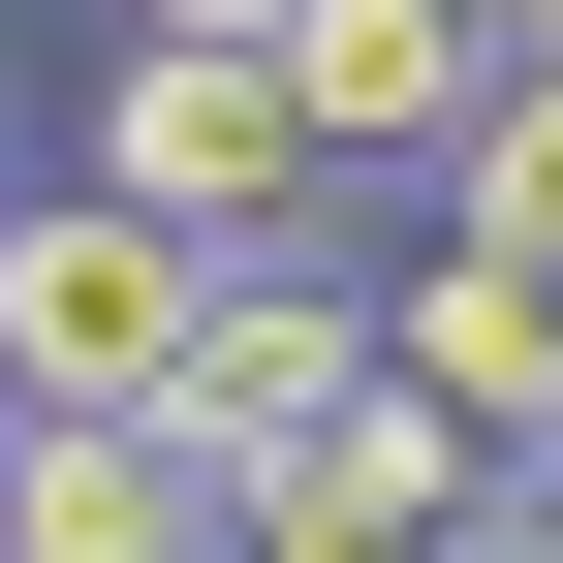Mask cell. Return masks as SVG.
Returning a JSON list of instances; mask_svg holds the SVG:
<instances>
[{"label":"cell","mask_w":563,"mask_h":563,"mask_svg":"<svg viewBox=\"0 0 563 563\" xmlns=\"http://www.w3.org/2000/svg\"><path fill=\"white\" fill-rule=\"evenodd\" d=\"M470 63H532V95H563V0H470Z\"/></svg>","instance_id":"cell-10"},{"label":"cell","mask_w":563,"mask_h":563,"mask_svg":"<svg viewBox=\"0 0 563 563\" xmlns=\"http://www.w3.org/2000/svg\"><path fill=\"white\" fill-rule=\"evenodd\" d=\"M63 157L125 188V220H188V251H344V157H313V95H282L251 32H95V125Z\"/></svg>","instance_id":"cell-1"},{"label":"cell","mask_w":563,"mask_h":563,"mask_svg":"<svg viewBox=\"0 0 563 563\" xmlns=\"http://www.w3.org/2000/svg\"><path fill=\"white\" fill-rule=\"evenodd\" d=\"M376 376L439 407L470 470H563V282H532V251H439V220H407V251H376Z\"/></svg>","instance_id":"cell-4"},{"label":"cell","mask_w":563,"mask_h":563,"mask_svg":"<svg viewBox=\"0 0 563 563\" xmlns=\"http://www.w3.org/2000/svg\"><path fill=\"white\" fill-rule=\"evenodd\" d=\"M251 63L313 95V157H344V188H407V157H439L470 95H501V63H470V0H282Z\"/></svg>","instance_id":"cell-7"},{"label":"cell","mask_w":563,"mask_h":563,"mask_svg":"<svg viewBox=\"0 0 563 563\" xmlns=\"http://www.w3.org/2000/svg\"><path fill=\"white\" fill-rule=\"evenodd\" d=\"M220 563H470V439H439L407 376H344L313 439L251 470V532H220Z\"/></svg>","instance_id":"cell-5"},{"label":"cell","mask_w":563,"mask_h":563,"mask_svg":"<svg viewBox=\"0 0 563 563\" xmlns=\"http://www.w3.org/2000/svg\"><path fill=\"white\" fill-rule=\"evenodd\" d=\"M470 563H563V470H470Z\"/></svg>","instance_id":"cell-9"},{"label":"cell","mask_w":563,"mask_h":563,"mask_svg":"<svg viewBox=\"0 0 563 563\" xmlns=\"http://www.w3.org/2000/svg\"><path fill=\"white\" fill-rule=\"evenodd\" d=\"M251 501L157 439V407H0V563H220Z\"/></svg>","instance_id":"cell-6"},{"label":"cell","mask_w":563,"mask_h":563,"mask_svg":"<svg viewBox=\"0 0 563 563\" xmlns=\"http://www.w3.org/2000/svg\"><path fill=\"white\" fill-rule=\"evenodd\" d=\"M407 188H439V251H532V282H563V95H532V63H501V95H470Z\"/></svg>","instance_id":"cell-8"},{"label":"cell","mask_w":563,"mask_h":563,"mask_svg":"<svg viewBox=\"0 0 563 563\" xmlns=\"http://www.w3.org/2000/svg\"><path fill=\"white\" fill-rule=\"evenodd\" d=\"M344 376H376V251H220V282H188V344H157V439L251 501Z\"/></svg>","instance_id":"cell-3"},{"label":"cell","mask_w":563,"mask_h":563,"mask_svg":"<svg viewBox=\"0 0 563 563\" xmlns=\"http://www.w3.org/2000/svg\"><path fill=\"white\" fill-rule=\"evenodd\" d=\"M0 188H32V157H0Z\"/></svg>","instance_id":"cell-12"},{"label":"cell","mask_w":563,"mask_h":563,"mask_svg":"<svg viewBox=\"0 0 563 563\" xmlns=\"http://www.w3.org/2000/svg\"><path fill=\"white\" fill-rule=\"evenodd\" d=\"M188 220H125L95 157L63 188H0V407H157V344H188Z\"/></svg>","instance_id":"cell-2"},{"label":"cell","mask_w":563,"mask_h":563,"mask_svg":"<svg viewBox=\"0 0 563 563\" xmlns=\"http://www.w3.org/2000/svg\"><path fill=\"white\" fill-rule=\"evenodd\" d=\"M95 32H282V0H95Z\"/></svg>","instance_id":"cell-11"}]
</instances>
